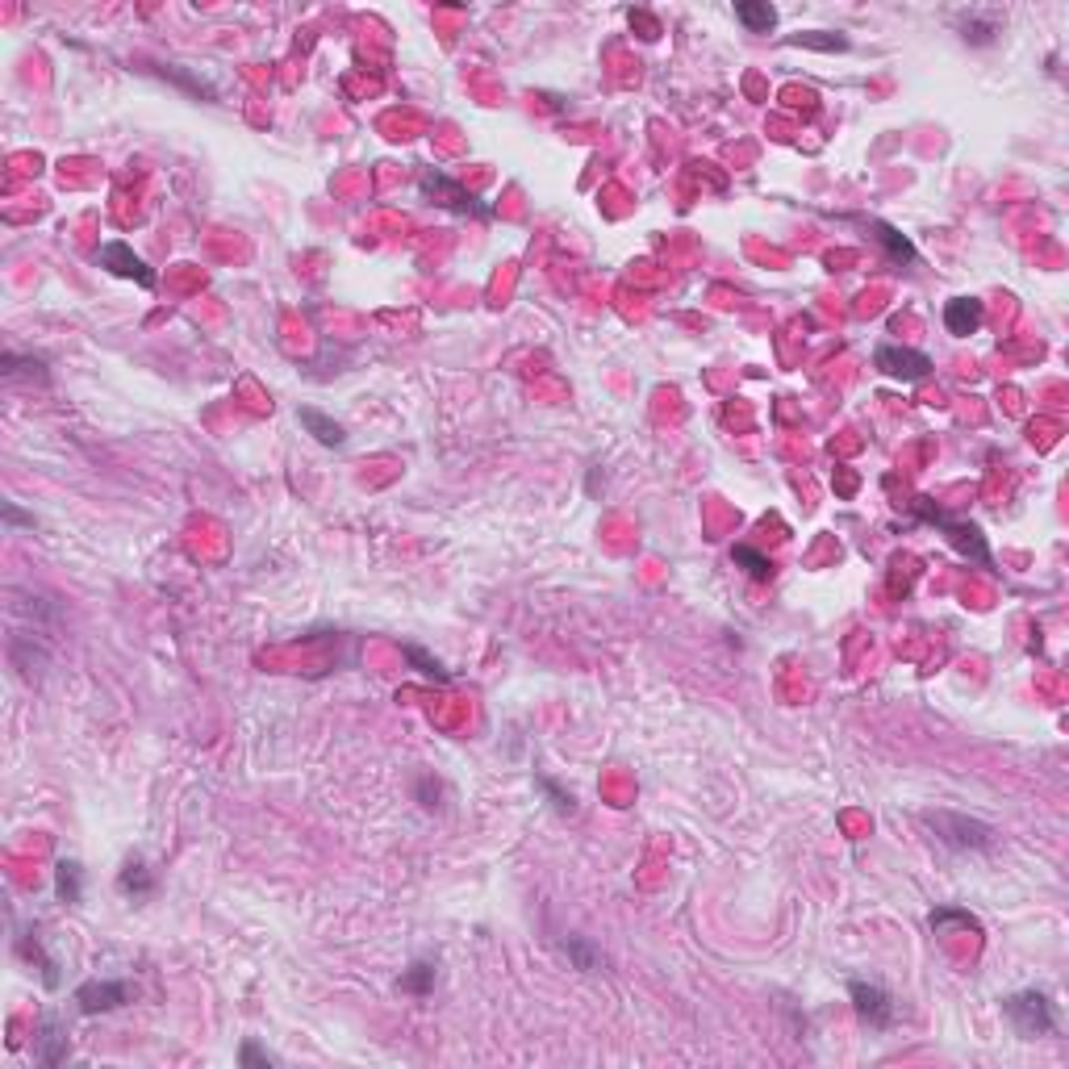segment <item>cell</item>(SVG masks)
Instances as JSON below:
<instances>
[{
	"label": "cell",
	"mask_w": 1069,
	"mask_h": 1069,
	"mask_svg": "<svg viewBox=\"0 0 1069 1069\" xmlns=\"http://www.w3.org/2000/svg\"><path fill=\"white\" fill-rule=\"evenodd\" d=\"M923 827L936 836L940 848L957 852V857H982V852L999 848V831L990 823L973 819V815H961V811H923L919 815Z\"/></svg>",
	"instance_id": "cell-1"
},
{
	"label": "cell",
	"mask_w": 1069,
	"mask_h": 1069,
	"mask_svg": "<svg viewBox=\"0 0 1069 1069\" xmlns=\"http://www.w3.org/2000/svg\"><path fill=\"white\" fill-rule=\"evenodd\" d=\"M1003 1015H1007V1024L1015 1028V1036H1024V1040H1040V1036L1057 1032V1007H1053V999L1044 990L1007 994Z\"/></svg>",
	"instance_id": "cell-2"
},
{
	"label": "cell",
	"mask_w": 1069,
	"mask_h": 1069,
	"mask_svg": "<svg viewBox=\"0 0 1069 1069\" xmlns=\"http://www.w3.org/2000/svg\"><path fill=\"white\" fill-rule=\"evenodd\" d=\"M911 510H915V518H919V522H928V527L944 531V535H948V543H953V548H957L961 556H969L973 564L990 568V548H986V535H982L978 527H973V522L948 518L940 506H932V502H928V497H915V502H911Z\"/></svg>",
	"instance_id": "cell-3"
},
{
	"label": "cell",
	"mask_w": 1069,
	"mask_h": 1069,
	"mask_svg": "<svg viewBox=\"0 0 1069 1069\" xmlns=\"http://www.w3.org/2000/svg\"><path fill=\"white\" fill-rule=\"evenodd\" d=\"M848 999H852V1011H857V1019H861V1024H865L869 1032H890V1028H894L898 1003H894L877 982L852 978V982H848Z\"/></svg>",
	"instance_id": "cell-4"
},
{
	"label": "cell",
	"mask_w": 1069,
	"mask_h": 1069,
	"mask_svg": "<svg viewBox=\"0 0 1069 1069\" xmlns=\"http://www.w3.org/2000/svg\"><path fill=\"white\" fill-rule=\"evenodd\" d=\"M92 259H97V268H105V272H113V276H122V280H134V284H142V289H155V284H159L155 268H151L147 259H142L130 243H122V239L101 243Z\"/></svg>",
	"instance_id": "cell-5"
},
{
	"label": "cell",
	"mask_w": 1069,
	"mask_h": 1069,
	"mask_svg": "<svg viewBox=\"0 0 1069 1069\" xmlns=\"http://www.w3.org/2000/svg\"><path fill=\"white\" fill-rule=\"evenodd\" d=\"M873 368L890 376V380H902V385H915V380H928L932 376V360L915 347H894V343H882L873 351Z\"/></svg>",
	"instance_id": "cell-6"
},
{
	"label": "cell",
	"mask_w": 1069,
	"mask_h": 1069,
	"mask_svg": "<svg viewBox=\"0 0 1069 1069\" xmlns=\"http://www.w3.org/2000/svg\"><path fill=\"white\" fill-rule=\"evenodd\" d=\"M418 184H422V193H426V197H435V201L447 205V209L472 213V218H489V205H481L460 180H451V176H443V172H435V168H422Z\"/></svg>",
	"instance_id": "cell-7"
},
{
	"label": "cell",
	"mask_w": 1069,
	"mask_h": 1069,
	"mask_svg": "<svg viewBox=\"0 0 1069 1069\" xmlns=\"http://www.w3.org/2000/svg\"><path fill=\"white\" fill-rule=\"evenodd\" d=\"M130 982H113V978H105V982H84L80 990H76V1007L84 1011V1015H105V1011H117V1007H126L130 1003Z\"/></svg>",
	"instance_id": "cell-8"
},
{
	"label": "cell",
	"mask_w": 1069,
	"mask_h": 1069,
	"mask_svg": "<svg viewBox=\"0 0 1069 1069\" xmlns=\"http://www.w3.org/2000/svg\"><path fill=\"white\" fill-rule=\"evenodd\" d=\"M865 230L873 234V243L886 251V259L890 264H898V268H907V264H915L919 259V251H915V243L907 239V234L902 230H894L890 222H877V218H865Z\"/></svg>",
	"instance_id": "cell-9"
},
{
	"label": "cell",
	"mask_w": 1069,
	"mask_h": 1069,
	"mask_svg": "<svg viewBox=\"0 0 1069 1069\" xmlns=\"http://www.w3.org/2000/svg\"><path fill=\"white\" fill-rule=\"evenodd\" d=\"M982 322H986V305H982L978 297H953V301L944 305V326H948V335L969 339Z\"/></svg>",
	"instance_id": "cell-10"
},
{
	"label": "cell",
	"mask_w": 1069,
	"mask_h": 1069,
	"mask_svg": "<svg viewBox=\"0 0 1069 1069\" xmlns=\"http://www.w3.org/2000/svg\"><path fill=\"white\" fill-rule=\"evenodd\" d=\"M560 953L568 957V965H573L577 973H602V969H606L602 948L593 944L589 936H564V940H560Z\"/></svg>",
	"instance_id": "cell-11"
},
{
	"label": "cell",
	"mask_w": 1069,
	"mask_h": 1069,
	"mask_svg": "<svg viewBox=\"0 0 1069 1069\" xmlns=\"http://www.w3.org/2000/svg\"><path fill=\"white\" fill-rule=\"evenodd\" d=\"M297 418H301V426H305V431H310L322 447H343V443H347L343 422H335L330 414H322V410H314V406H301Z\"/></svg>",
	"instance_id": "cell-12"
},
{
	"label": "cell",
	"mask_w": 1069,
	"mask_h": 1069,
	"mask_svg": "<svg viewBox=\"0 0 1069 1069\" xmlns=\"http://www.w3.org/2000/svg\"><path fill=\"white\" fill-rule=\"evenodd\" d=\"M67 1057V1036L59 1028V1019L46 1015L42 1028H38V1040H34V1061L38 1065H59Z\"/></svg>",
	"instance_id": "cell-13"
},
{
	"label": "cell",
	"mask_w": 1069,
	"mask_h": 1069,
	"mask_svg": "<svg viewBox=\"0 0 1069 1069\" xmlns=\"http://www.w3.org/2000/svg\"><path fill=\"white\" fill-rule=\"evenodd\" d=\"M117 890H122L130 902H147L155 894V877H151V869L142 865L138 857H130L122 865V873H117Z\"/></svg>",
	"instance_id": "cell-14"
},
{
	"label": "cell",
	"mask_w": 1069,
	"mask_h": 1069,
	"mask_svg": "<svg viewBox=\"0 0 1069 1069\" xmlns=\"http://www.w3.org/2000/svg\"><path fill=\"white\" fill-rule=\"evenodd\" d=\"M928 928H932L936 936H948V932H973V936H982L978 915H969L965 907H936V911L928 915Z\"/></svg>",
	"instance_id": "cell-15"
},
{
	"label": "cell",
	"mask_w": 1069,
	"mask_h": 1069,
	"mask_svg": "<svg viewBox=\"0 0 1069 1069\" xmlns=\"http://www.w3.org/2000/svg\"><path fill=\"white\" fill-rule=\"evenodd\" d=\"M0 376H5V380L26 376V380H38V385H46V380H51V372H46V360H42V355H17V351H5V355H0Z\"/></svg>",
	"instance_id": "cell-16"
},
{
	"label": "cell",
	"mask_w": 1069,
	"mask_h": 1069,
	"mask_svg": "<svg viewBox=\"0 0 1069 1069\" xmlns=\"http://www.w3.org/2000/svg\"><path fill=\"white\" fill-rule=\"evenodd\" d=\"M55 894H59V902H67V907H80L84 902V869H80V861H59L55 865Z\"/></svg>",
	"instance_id": "cell-17"
},
{
	"label": "cell",
	"mask_w": 1069,
	"mask_h": 1069,
	"mask_svg": "<svg viewBox=\"0 0 1069 1069\" xmlns=\"http://www.w3.org/2000/svg\"><path fill=\"white\" fill-rule=\"evenodd\" d=\"M735 21H740L748 34H769L777 26V9L769 0H740V5H735Z\"/></svg>",
	"instance_id": "cell-18"
},
{
	"label": "cell",
	"mask_w": 1069,
	"mask_h": 1069,
	"mask_svg": "<svg viewBox=\"0 0 1069 1069\" xmlns=\"http://www.w3.org/2000/svg\"><path fill=\"white\" fill-rule=\"evenodd\" d=\"M17 953H21V957H26L30 965H38V973H42V982H46V986H51V990L59 986V961H55V957H46V953H42V944L34 940V932H26V936H17Z\"/></svg>",
	"instance_id": "cell-19"
},
{
	"label": "cell",
	"mask_w": 1069,
	"mask_h": 1069,
	"mask_svg": "<svg viewBox=\"0 0 1069 1069\" xmlns=\"http://www.w3.org/2000/svg\"><path fill=\"white\" fill-rule=\"evenodd\" d=\"M401 994H414V999H426L435 990V961H414L397 982Z\"/></svg>",
	"instance_id": "cell-20"
},
{
	"label": "cell",
	"mask_w": 1069,
	"mask_h": 1069,
	"mask_svg": "<svg viewBox=\"0 0 1069 1069\" xmlns=\"http://www.w3.org/2000/svg\"><path fill=\"white\" fill-rule=\"evenodd\" d=\"M731 560L744 568V573L752 577V581H769L773 577V560L765 556V552H756V548H748V543H735L731 548Z\"/></svg>",
	"instance_id": "cell-21"
},
{
	"label": "cell",
	"mask_w": 1069,
	"mask_h": 1069,
	"mask_svg": "<svg viewBox=\"0 0 1069 1069\" xmlns=\"http://www.w3.org/2000/svg\"><path fill=\"white\" fill-rule=\"evenodd\" d=\"M401 656H406V660L414 664V669H418L426 681H439V685H447V681H451V673L443 669V664H439L431 652H422L418 644H406V648H401Z\"/></svg>",
	"instance_id": "cell-22"
},
{
	"label": "cell",
	"mask_w": 1069,
	"mask_h": 1069,
	"mask_svg": "<svg viewBox=\"0 0 1069 1069\" xmlns=\"http://www.w3.org/2000/svg\"><path fill=\"white\" fill-rule=\"evenodd\" d=\"M535 786H539L543 794H548V806H552L556 815H577V802H573V794H568V790H560L552 777H535Z\"/></svg>",
	"instance_id": "cell-23"
},
{
	"label": "cell",
	"mask_w": 1069,
	"mask_h": 1069,
	"mask_svg": "<svg viewBox=\"0 0 1069 1069\" xmlns=\"http://www.w3.org/2000/svg\"><path fill=\"white\" fill-rule=\"evenodd\" d=\"M790 46H811V51H848V38H844V34H823V30H811V34H798V38H790Z\"/></svg>",
	"instance_id": "cell-24"
},
{
	"label": "cell",
	"mask_w": 1069,
	"mask_h": 1069,
	"mask_svg": "<svg viewBox=\"0 0 1069 1069\" xmlns=\"http://www.w3.org/2000/svg\"><path fill=\"white\" fill-rule=\"evenodd\" d=\"M239 1065H243V1069H255V1065H259V1069H268V1065H280V1061H276V1057H272V1053H268L259 1040H243V1049H239Z\"/></svg>",
	"instance_id": "cell-25"
},
{
	"label": "cell",
	"mask_w": 1069,
	"mask_h": 1069,
	"mask_svg": "<svg viewBox=\"0 0 1069 1069\" xmlns=\"http://www.w3.org/2000/svg\"><path fill=\"white\" fill-rule=\"evenodd\" d=\"M994 34H999V26H994V21H978V17H965L961 21V38L965 42H994Z\"/></svg>",
	"instance_id": "cell-26"
},
{
	"label": "cell",
	"mask_w": 1069,
	"mask_h": 1069,
	"mask_svg": "<svg viewBox=\"0 0 1069 1069\" xmlns=\"http://www.w3.org/2000/svg\"><path fill=\"white\" fill-rule=\"evenodd\" d=\"M5 527H30L34 531V514H21L17 502H5Z\"/></svg>",
	"instance_id": "cell-27"
}]
</instances>
